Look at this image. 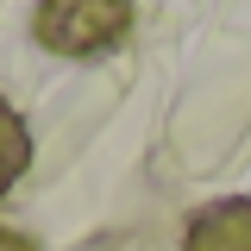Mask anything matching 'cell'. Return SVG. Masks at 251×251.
I'll return each mask as SVG.
<instances>
[{
    "instance_id": "obj_3",
    "label": "cell",
    "mask_w": 251,
    "mask_h": 251,
    "mask_svg": "<svg viewBox=\"0 0 251 251\" xmlns=\"http://www.w3.org/2000/svg\"><path fill=\"white\" fill-rule=\"evenodd\" d=\"M25 163H31V132H25V120L0 100V195L25 176Z\"/></svg>"
},
{
    "instance_id": "obj_4",
    "label": "cell",
    "mask_w": 251,
    "mask_h": 251,
    "mask_svg": "<svg viewBox=\"0 0 251 251\" xmlns=\"http://www.w3.org/2000/svg\"><path fill=\"white\" fill-rule=\"evenodd\" d=\"M0 251H38L25 232H13V226H0Z\"/></svg>"
},
{
    "instance_id": "obj_2",
    "label": "cell",
    "mask_w": 251,
    "mask_h": 251,
    "mask_svg": "<svg viewBox=\"0 0 251 251\" xmlns=\"http://www.w3.org/2000/svg\"><path fill=\"white\" fill-rule=\"evenodd\" d=\"M182 251H251V201L245 195L207 201L182 226Z\"/></svg>"
},
{
    "instance_id": "obj_1",
    "label": "cell",
    "mask_w": 251,
    "mask_h": 251,
    "mask_svg": "<svg viewBox=\"0 0 251 251\" xmlns=\"http://www.w3.org/2000/svg\"><path fill=\"white\" fill-rule=\"evenodd\" d=\"M132 25V0H38L31 31L57 57H100Z\"/></svg>"
}]
</instances>
